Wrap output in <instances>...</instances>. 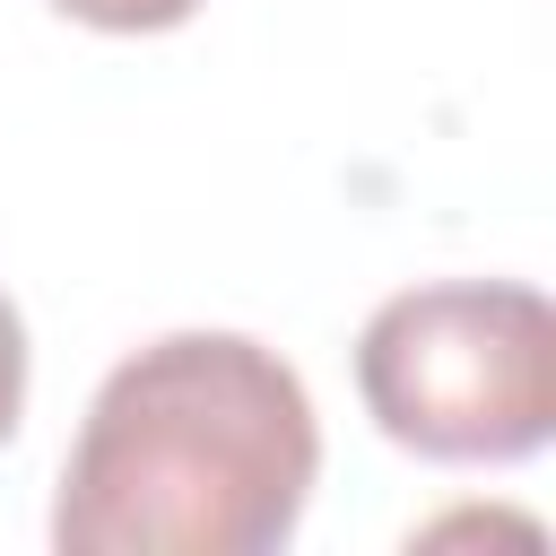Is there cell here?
<instances>
[{"instance_id": "6da1fadb", "label": "cell", "mask_w": 556, "mask_h": 556, "mask_svg": "<svg viewBox=\"0 0 556 556\" xmlns=\"http://www.w3.org/2000/svg\"><path fill=\"white\" fill-rule=\"evenodd\" d=\"M321 426L295 365L243 330L122 356L61 460V556H269L295 539Z\"/></svg>"}, {"instance_id": "7a4b0ae2", "label": "cell", "mask_w": 556, "mask_h": 556, "mask_svg": "<svg viewBox=\"0 0 556 556\" xmlns=\"http://www.w3.org/2000/svg\"><path fill=\"white\" fill-rule=\"evenodd\" d=\"M365 417L426 460H530L556 426V313L521 278H434L356 339Z\"/></svg>"}, {"instance_id": "3957f363", "label": "cell", "mask_w": 556, "mask_h": 556, "mask_svg": "<svg viewBox=\"0 0 556 556\" xmlns=\"http://www.w3.org/2000/svg\"><path fill=\"white\" fill-rule=\"evenodd\" d=\"M61 17H78V26H104V35H165V26H182L200 0H52Z\"/></svg>"}, {"instance_id": "277c9868", "label": "cell", "mask_w": 556, "mask_h": 556, "mask_svg": "<svg viewBox=\"0 0 556 556\" xmlns=\"http://www.w3.org/2000/svg\"><path fill=\"white\" fill-rule=\"evenodd\" d=\"M17 408H26V321L0 295V443L17 434Z\"/></svg>"}]
</instances>
